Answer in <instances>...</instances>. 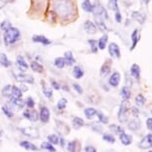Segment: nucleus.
Masks as SVG:
<instances>
[{"label":"nucleus","mask_w":152,"mask_h":152,"mask_svg":"<svg viewBox=\"0 0 152 152\" xmlns=\"http://www.w3.org/2000/svg\"><path fill=\"white\" fill-rule=\"evenodd\" d=\"M52 7L54 13L66 21L70 20L77 13V7H75L73 0H52Z\"/></svg>","instance_id":"1"},{"label":"nucleus","mask_w":152,"mask_h":152,"mask_svg":"<svg viewBox=\"0 0 152 152\" xmlns=\"http://www.w3.org/2000/svg\"><path fill=\"white\" fill-rule=\"evenodd\" d=\"M20 38H21V33H20V31L17 29V28H14V27H12L9 30H7L6 32L4 33V36H3L4 43L7 46L14 44V43L18 41Z\"/></svg>","instance_id":"2"},{"label":"nucleus","mask_w":152,"mask_h":152,"mask_svg":"<svg viewBox=\"0 0 152 152\" xmlns=\"http://www.w3.org/2000/svg\"><path fill=\"white\" fill-rule=\"evenodd\" d=\"M130 104L128 100H123L119 107L118 110V120L120 122H125L127 120V115H128V111L130 110Z\"/></svg>","instance_id":"3"},{"label":"nucleus","mask_w":152,"mask_h":152,"mask_svg":"<svg viewBox=\"0 0 152 152\" xmlns=\"http://www.w3.org/2000/svg\"><path fill=\"white\" fill-rule=\"evenodd\" d=\"M23 116L33 122H36L37 120L39 119L38 113H37L36 110H33V108H28V110H25L24 113H23Z\"/></svg>","instance_id":"4"},{"label":"nucleus","mask_w":152,"mask_h":152,"mask_svg":"<svg viewBox=\"0 0 152 152\" xmlns=\"http://www.w3.org/2000/svg\"><path fill=\"white\" fill-rule=\"evenodd\" d=\"M138 146L141 149H147L152 147V134L149 133L142 138V140L138 143Z\"/></svg>","instance_id":"5"},{"label":"nucleus","mask_w":152,"mask_h":152,"mask_svg":"<svg viewBox=\"0 0 152 152\" xmlns=\"http://www.w3.org/2000/svg\"><path fill=\"white\" fill-rule=\"evenodd\" d=\"M21 132L26 135L28 137H32V138H37L39 137V131L37 128L34 127H25V128H21Z\"/></svg>","instance_id":"6"},{"label":"nucleus","mask_w":152,"mask_h":152,"mask_svg":"<svg viewBox=\"0 0 152 152\" xmlns=\"http://www.w3.org/2000/svg\"><path fill=\"white\" fill-rule=\"evenodd\" d=\"M16 81H18L20 83H26V84H33L34 83V78L31 75H26L24 73L18 74L15 76Z\"/></svg>","instance_id":"7"},{"label":"nucleus","mask_w":152,"mask_h":152,"mask_svg":"<svg viewBox=\"0 0 152 152\" xmlns=\"http://www.w3.org/2000/svg\"><path fill=\"white\" fill-rule=\"evenodd\" d=\"M108 52H110V55L113 57V58H120V50L119 47L117 46L115 43H111L108 46Z\"/></svg>","instance_id":"8"},{"label":"nucleus","mask_w":152,"mask_h":152,"mask_svg":"<svg viewBox=\"0 0 152 152\" xmlns=\"http://www.w3.org/2000/svg\"><path fill=\"white\" fill-rule=\"evenodd\" d=\"M39 118L43 123H47L50 119V110L47 107H42L41 110H40Z\"/></svg>","instance_id":"9"},{"label":"nucleus","mask_w":152,"mask_h":152,"mask_svg":"<svg viewBox=\"0 0 152 152\" xmlns=\"http://www.w3.org/2000/svg\"><path fill=\"white\" fill-rule=\"evenodd\" d=\"M16 65H17V68H18L21 72H25L28 70V64L26 63V61H25V59L23 58V56L17 57Z\"/></svg>","instance_id":"10"},{"label":"nucleus","mask_w":152,"mask_h":152,"mask_svg":"<svg viewBox=\"0 0 152 152\" xmlns=\"http://www.w3.org/2000/svg\"><path fill=\"white\" fill-rule=\"evenodd\" d=\"M108 83H110V85L111 86V87L116 88L120 83V74L117 73V72H114V73L110 76Z\"/></svg>","instance_id":"11"},{"label":"nucleus","mask_w":152,"mask_h":152,"mask_svg":"<svg viewBox=\"0 0 152 152\" xmlns=\"http://www.w3.org/2000/svg\"><path fill=\"white\" fill-rule=\"evenodd\" d=\"M85 31L87 32L88 34H94L96 33V26L94 25V23H93L91 21H86L85 22Z\"/></svg>","instance_id":"12"},{"label":"nucleus","mask_w":152,"mask_h":152,"mask_svg":"<svg viewBox=\"0 0 152 152\" xmlns=\"http://www.w3.org/2000/svg\"><path fill=\"white\" fill-rule=\"evenodd\" d=\"M33 42H36V43H40V44L44 45V46H48L51 44V41L49 39L46 38L45 36H42V35H35L33 36Z\"/></svg>","instance_id":"13"},{"label":"nucleus","mask_w":152,"mask_h":152,"mask_svg":"<svg viewBox=\"0 0 152 152\" xmlns=\"http://www.w3.org/2000/svg\"><path fill=\"white\" fill-rule=\"evenodd\" d=\"M139 40H140L139 31H138V29H135L132 32V34H131V41H132V46L130 47V50L131 51L134 50V48L136 47V45H137V43H138Z\"/></svg>","instance_id":"14"},{"label":"nucleus","mask_w":152,"mask_h":152,"mask_svg":"<svg viewBox=\"0 0 152 152\" xmlns=\"http://www.w3.org/2000/svg\"><path fill=\"white\" fill-rule=\"evenodd\" d=\"M119 139H120V142H121L123 145H130L131 143H132V136L125 132L120 134Z\"/></svg>","instance_id":"15"},{"label":"nucleus","mask_w":152,"mask_h":152,"mask_svg":"<svg viewBox=\"0 0 152 152\" xmlns=\"http://www.w3.org/2000/svg\"><path fill=\"white\" fill-rule=\"evenodd\" d=\"M110 61L108 62H105L104 65L102 66V68H100V76L102 77H107L108 76V74L110 73Z\"/></svg>","instance_id":"16"},{"label":"nucleus","mask_w":152,"mask_h":152,"mask_svg":"<svg viewBox=\"0 0 152 152\" xmlns=\"http://www.w3.org/2000/svg\"><path fill=\"white\" fill-rule=\"evenodd\" d=\"M130 74L133 78H135L136 80L140 79V68L137 64H133L130 68Z\"/></svg>","instance_id":"17"},{"label":"nucleus","mask_w":152,"mask_h":152,"mask_svg":"<svg viewBox=\"0 0 152 152\" xmlns=\"http://www.w3.org/2000/svg\"><path fill=\"white\" fill-rule=\"evenodd\" d=\"M11 104L14 107H16L18 110H22L25 107V102L22 99H14V97H10Z\"/></svg>","instance_id":"18"},{"label":"nucleus","mask_w":152,"mask_h":152,"mask_svg":"<svg viewBox=\"0 0 152 152\" xmlns=\"http://www.w3.org/2000/svg\"><path fill=\"white\" fill-rule=\"evenodd\" d=\"M64 60H65L66 64H67L68 66H73L75 63H76V59L74 58L73 53L72 52H66Z\"/></svg>","instance_id":"19"},{"label":"nucleus","mask_w":152,"mask_h":152,"mask_svg":"<svg viewBox=\"0 0 152 152\" xmlns=\"http://www.w3.org/2000/svg\"><path fill=\"white\" fill-rule=\"evenodd\" d=\"M20 145H21L24 149H26V150H32V151H37V150H38V148H37L36 145H34L33 143H31L29 141H27V140L20 142Z\"/></svg>","instance_id":"20"},{"label":"nucleus","mask_w":152,"mask_h":152,"mask_svg":"<svg viewBox=\"0 0 152 152\" xmlns=\"http://www.w3.org/2000/svg\"><path fill=\"white\" fill-rule=\"evenodd\" d=\"M107 41H108V36L104 35L102 38H99V41H97V48L100 49V50L105 49V47H107Z\"/></svg>","instance_id":"21"},{"label":"nucleus","mask_w":152,"mask_h":152,"mask_svg":"<svg viewBox=\"0 0 152 152\" xmlns=\"http://www.w3.org/2000/svg\"><path fill=\"white\" fill-rule=\"evenodd\" d=\"M22 91L20 90L18 87H15V86H12V91H11V97H14V99H22ZM10 99V97H9Z\"/></svg>","instance_id":"22"},{"label":"nucleus","mask_w":152,"mask_h":152,"mask_svg":"<svg viewBox=\"0 0 152 152\" xmlns=\"http://www.w3.org/2000/svg\"><path fill=\"white\" fill-rule=\"evenodd\" d=\"M42 90H43V94H44L48 99H52L53 97V91H52V88H48L47 86H46L45 82H42Z\"/></svg>","instance_id":"23"},{"label":"nucleus","mask_w":152,"mask_h":152,"mask_svg":"<svg viewBox=\"0 0 152 152\" xmlns=\"http://www.w3.org/2000/svg\"><path fill=\"white\" fill-rule=\"evenodd\" d=\"M82 7L86 12L88 13H91V12H94V5L91 3L90 0H85L82 4Z\"/></svg>","instance_id":"24"},{"label":"nucleus","mask_w":152,"mask_h":152,"mask_svg":"<svg viewBox=\"0 0 152 152\" xmlns=\"http://www.w3.org/2000/svg\"><path fill=\"white\" fill-rule=\"evenodd\" d=\"M0 65L1 66H3V67H5V68H8V67H10L11 65V62L8 60V58H7V56L5 55V54H0Z\"/></svg>","instance_id":"25"},{"label":"nucleus","mask_w":152,"mask_h":152,"mask_svg":"<svg viewBox=\"0 0 152 152\" xmlns=\"http://www.w3.org/2000/svg\"><path fill=\"white\" fill-rule=\"evenodd\" d=\"M120 96L124 100H128L130 99L131 96V93H130V90L128 87H123L121 88V93H120Z\"/></svg>","instance_id":"26"},{"label":"nucleus","mask_w":152,"mask_h":152,"mask_svg":"<svg viewBox=\"0 0 152 152\" xmlns=\"http://www.w3.org/2000/svg\"><path fill=\"white\" fill-rule=\"evenodd\" d=\"M84 125H85V121H84V119L81 118V117L76 116L73 118V126L76 128V129H78V128L82 127V126H84Z\"/></svg>","instance_id":"27"},{"label":"nucleus","mask_w":152,"mask_h":152,"mask_svg":"<svg viewBox=\"0 0 152 152\" xmlns=\"http://www.w3.org/2000/svg\"><path fill=\"white\" fill-rule=\"evenodd\" d=\"M31 69H32L34 72H36V73H43V71H44L43 66L36 61H33L31 63Z\"/></svg>","instance_id":"28"},{"label":"nucleus","mask_w":152,"mask_h":152,"mask_svg":"<svg viewBox=\"0 0 152 152\" xmlns=\"http://www.w3.org/2000/svg\"><path fill=\"white\" fill-rule=\"evenodd\" d=\"M110 129L111 132L115 133V134H121V133H124V129L119 125H116V124H110Z\"/></svg>","instance_id":"29"},{"label":"nucleus","mask_w":152,"mask_h":152,"mask_svg":"<svg viewBox=\"0 0 152 152\" xmlns=\"http://www.w3.org/2000/svg\"><path fill=\"white\" fill-rule=\"evenodd\" d=\"M128 128L132 131H136L138 128H140V121L136 119H132L131 121L128 122Z\"/></svg>","instance_id":"30"},{"label":"nucleus","mask_w":152,"mask_h":152,"mask_svg":"<svg viewBox=\"0 0 152 152\" xmlns=\"http://www.w3.org/2000/svg\"><path fill=\"white\" fill-rule=\"evenodd\" d=\"M73 75L76 79H81L83 76H84V71L82 70L81 67L79 66H76L74 69H73Z\"/></svg>","instance_id":"31"},{"label":"nucleus","mask_w":152,"mask_h":152,"mask_svg":"<svg viewBox=\"0 0 152 152\" xmlns=\"http://www.w3.org/2000/svg\"><path fill=\"white\" fill-rule=\"evenodd\" d=\"M97 111L96 110V108H94V107H87L85 110V115L87 116V118L88 119H91V118H93V117L96 115Z\"/></svg>","instance_id":"32"},{"label":"nucleus","mask_w":152,"mask_h":152,"mask_svg":"<svg viewBox=\"0 0 152 152\" xmlns=\"http://www.w3.org/2000/svg\"><path fill=\"white\" fill-rule=\"evenodd\" d=\"M11 91H12V86L7 85L6 87L2 88V96L6 97H11Z\"/></svg>","instance_id":"33"},{"label":"nucleus","mask_w":152,"mask_h":152,"mask_svg":"<svg viewBox=\"0 0 152 152\" xmlns=\"http://www.w3.org/2000/svg\"><path fill=\"white\" fill-rule=\"evenodd\" d=\"M41 148L50 151V152H56V148L54 147L50 142H43L41 144Z\"/></svg>","instance_id":"34"},{"label":"nucleus","mask_w":152,"mask_h":152,"mask_svg":"<svg viewBox=\"0 0 152 152\" xmlns=\"http://www.w3.org/2000/svg\"><path fill=\"white\" fill-rule=\"evenodd\" d=\"M146 102V99L145 97L142 96V94H137L136 97H135V104L138 105V107H142L144 105Z\"/></svg>","instance_id":"35"},{"label":"nucleus","mask_w":152,"mask_h":152,"mask_svg":"<svg viewBox=\"0 0 152 152\" xmlns=\"http://www.w3.org/2000/svg\"><path fill=\"white\" fill-rule=\"evenodd\" d=\"M48 140H49V142H50L51 144H59V143H60L59 136L56 135V134H50V135L48 136Z\"/></svg>","instance_id":"36"},{"label":"nucleus","mask_w":152,"mask_h":152,"mask_svg":"<svg viewBox=\"0 0 152 152\" xmlns=\"http://www.w3.org/2000/svg\"><path fill=\"white\" fill-rule=\"evenodd\" d=\"M65 65H66V62H65V60L64 58H56L55 59V66L58 69H63L65 67Z\"/></svg>","instance_id":"37"},{"label":"nucleus","mask_w":152,"mask_h":152,"mask_svg":"<svg viewBox=\"0 0 152 152\" xmlns=\"http://www.w3.org/2000/svg\"><path fill=\"white\" fill-rule=\"evenodd\" d=\"M88 44H90V47L91 49V52H93V53H96L97 50H99V48H97V42L96 41V40L90 39V40H88Z\"/></svg>","instance_id":"38"},{"label":"nucleus","mask_w":152,"mask_h":152,"mask_svg":"<svg viewBox=\"0 0 152 152\" xmlns=\"http://www.w3.org/2000/svg\"><path fill=\"white\" fill-rule=\"evenodd\" d=\"M96 114H97V117H99V122L104 123V124H107V123L108 122V118H107V116H105L104 114L102 113V111H97Z\"/></svg>","instance_id":"39"},{"label":"nucleus","mask_w":152,"mask_h":152,"mask_svg":"<svg viewBox=\"0 0 152 152\" xmlns=\"http://www.w3.org/2000/svg\"><path fill=\"white\" fill-rule=\"evenodd\" d=\"M67 104H68V100L66 99H61L58 102V104H57V107L59 108L60 110H65L66 107H67Z\"/></svg>","instance_id":"40"},{"label":"nucleus","mask_w":152,"mask_h":152,"mask_svg":"<svg viewBox=\"0 0 152 152\" xmlns=\"http://www.w3.org/2000/svg\"><path fill=\"white\" fill-rule=\"evenodd\" d=\"M102 138H104V141H107L108 143H114L115 142V138H114L113 135H111L110 133H104L102 135Z\"/></svg>","instance_id":"41"},{"label":"nucleus","mask_w":152,"mask_h":152,"mask_svg":"<svg viewBox=\"0 0 152 152\" xmlns=\"http://www.w3.org/2000/svg\"><path fill=\"white\" fill-rule=\"evenodd\" d=\"M0 28L6 32L7 30H9V29L12 28V24H11L9 21H3L1 23V25H0Z\"/></svg>","instance_id":"42"},{"label":"nucleus","mask_w":152,"mask_h":152,"mask_svg":"<svg viewBox=\"0 0 152 152\" xmlns=\"http://www.w3.org/2000/svg\"><path fill=\"white\" fill-rule=\"evenodd\" d=\"M77 145L78 142L77 141H71L68 143V150L70 152H77Z\"/></svg>","instance_id":"43"},{"label":"nucleus","mask_w":152,"mask_h":152,"mask_svg":"<svg viewBox=\"0 0 152 152\" xmlns=\"http://www.w3.org/2000/svg\"><path fill=\"white\" fill-rule=\"evenodd\" d=\"M2 111L4 113V114L7 117H12L13 116V111L10 110V107H8L7 105H4L2 107Z\"/></svg>","instance_id":"44"},{"label":"nucleus","mask_w":152,"mask_h":152,"mask_svg":"<svg viewBox=\"0 0 152 152\" xmlns=\"http://www.w3.org/2000/svg\"><path fill=\"white\" fill-rule=\"evenodd\" d=\"M25 104L27 105L28 108H34V107H35V102H34V99L32 97L29 96V97H27L26 102H25Z\"/></svg>","instance_id":"45"},{"label":"nucleus","mask_w":152,"mask_h":152,"mask_svg":"<svg viewBox=\"0 0 152 152\" xmlns=\"http://www.w3.org/2000/svg\"><path fill=\"white\" fill-rule=\"evenodd\" d=\"M91 127L93 128V130H94L96 132H102V125H99V123H96V122H94L93 124L91 125Z\"/></svg>","instance_id":"46"},{"label":"nucleus","mask_w":152,"mask_h":152,"mask_svg":"<svg viewBox=\"0 0 152 152\" xmlns=\"http://www.w3.org/2000/svg\"><path fill=\"white\" fill-rule=\"evenodd\" d=\"M110 7L113 10L115 11V12H116V11H118V6H117V0H110Z\"/></svg>","instance_id":"47"},{"label":"nucleus","mask_w":152,"mask_h":152,"mask_svg":"<svg viewBox=\"0 0 152 152\" xmlns=\"http://www.w3.org/2000/svg\"><path fill=\"white\" fill-rule=\"evenodd\" d=\"M73 88H75V91H76L78 94H83V88L79 84H74L73 85Z\"/></svg>","instance_id":"48"},{"label":"nucleus","mask_w":152,"mask_h":152,"mask_svg":"<svg viewBox=\"0 0 152 152\" xmlns=\"http://www.w3.org/2000/svg\"><path fill=\"white\" fill-rule=\"evenodd\" d=\"M51 85H52V87L55 88V90H60L61 88V86H60V84L58 82H56L55 80H51Z\"/></svg>","instance_id":"49"},{"label":"nucleus","mask_w":152,"mask_h":152,"mask_svg":"<svg viewBox=\"0 0 152 152\" xmlns=\"http://www.w3.org/2000/svg\"><path fill=\"white\" fill-rule=\"evenodd\" d=\"M85 152H96V149L91 145H88L85 147Z\"/></svg>","instance_id":"50"},{"label":"nucleus","mask_w":152,"mask_h":152,"mask_svg":"<svg viewBox=\"0 0 152 152\" xmlns=\"http://www.w3.org/2000/svg\"><path fill=\"white\" fill-rule=\"evenodd\" d=\"M146 127L149 130H152V118H147L146 120Z\"/></svg>","instance_id":"51"},{"label":"nucleus","mask_w":152,"mask_h":152,"mask_svg":"<svg viewBox=\"0 0 152 152\" xmlns=\"http://www.w3.org/2000/svg\"><path fill=\"white\" fill-rule=\"evenodd\" d=\"M130 110H131V113H132V114H133V116L137 117V116L139 115V110H138V108H136V107H131Z\"/></svg>","instance_id":"52"},{"label":"nucleus","mask_w":152,"mask_h":152,"mask_svg":"<svg viewBox=\"0 0 152 152\" xmlns=\"http://www.w3.org/2000/svg\"><path fill=\"white\" fill-rule=\"evenodd\" d=\"M115 21L117 23L121 22V14H120L119 11H116V12H115Z\"/></svg>","instance_id":"53"},{"label":"nucleus","mask_w":152,"mask_h":152,"mask_svg":"<svg viewBox=\"0 0 152 152\" xmlns=\"http://www.w3.org/2000/svg\"><path fill=\"white\" fill-rule=\"evenodd\" d=\"M143 1H144V2H145V3H148V2H149V1H150V0H143Z\"/></svg>","instance_id":"54"},{"label":"nucleus","mask_w":152,"mask_h":152,"mask_svg":"<svg viewBox=\"0 0 152 152\" xmlns=\"http://www.w3.org/2000/svg\"><path fill=\"white\" fill-rule=\"evenodd\" d=\"M149 152H152V150H150V151H149Z\"/></svg>","instance_id":"55"},{"label":"nucleus","mask_w":152,"mask_h":152,"mask_svg":"<svg viewBox=\"0 0 152 152\" xmlns=\"http://www.w3.org/2000/svg\"><path fill=\"white\" fill-rule=\"evenodd\" d=\"M151 113H152V111H151Z\"/></svg>","instance_id":"56"}]
</instances>
